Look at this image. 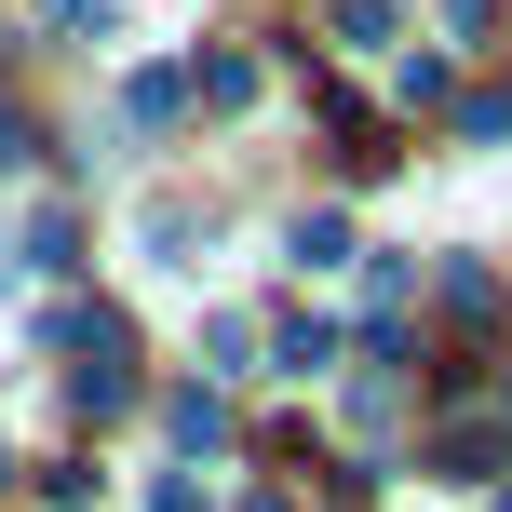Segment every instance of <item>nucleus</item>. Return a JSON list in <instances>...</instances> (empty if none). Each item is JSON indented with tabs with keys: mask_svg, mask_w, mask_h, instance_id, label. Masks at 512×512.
I'll list each match as a JSON object with an SVG mask.
<instances>
[{
	"mask_svg": "<svg viewBox=\"0 0 512 512\" xmlns=\"http://www.w3.org/2000/svg\"><path fill=\"white\" fill-rule=\"evenodd\" d=\"M0 472H14V459H0Z\"/></svg>",
	"mask_w": 512,
	"mask_h": 512,
	"instance_id": "6e6552de",
	"label": "nucleus"
},
{
	"mask_svg": "<svg viewBox=\"0 0 512 512\" xmlns=\"http://www.w3.org/2000/svg\"><path fill=\"white\" fill-rule=\"evenodd\" d=\"M41 27H68V41L95 27V41H108V0H41Z\"/></svg>",
	"mask_w": 512,
	"mask_h": 512,
	"instance_id": "423d86ee",
	"label": "nucleus"
},
{
	"mask_svg": "<svg viewBox=\"0 0 512 512\" xmlns=\"http://www.w3.org/2000/svg\"><path fill=\"white\" fill-rule=\"evenodd\" d=\"M203 108H256V68H243V54H203Z\"/></svg>",
	"mask_w": 512,
	"mask_h": 512,
	"instance_id": "39448f33",
	"label": "nucleus"
},
{
	"mask_svg": "<svg viewBox=\"0 0 512 512\" xmlns=\"http://www.w3.org/2000/svg\"><path fill=\"white\" fill-rule=\"evenodd\" d=\"M270 378H337V324L324 310H297V324L270 337Z\"/></svg>",
	"mask_w": 512,
	"mask_h": 512,
	"instance_id": "f257e3e1",
	"label": "nucleus"
},
{
	"mask_svg": "<svg viewBox=\"0 0 512 512\" xmlns=\"http://www.w3.org/2000/svg\"><path fill=\"white\" fill-rule=\"evenodd\" d=\"M162 432H176V445H216V432H230V405H216V391H176V405H162Z\"/></svg>",
	"mask_w": 512,
	"mask_h": 512,
	"instance_id": "7ed1b4c3",
	"label": "nucleus"
},
{
	"mask_svg": "<svg viewBox=\"0 0 512 512\" xmlns=\"http://www.w3.org/2000/svg\"><path fill=\"white\" fill-rule=\"evenodd\" d=\"M283 256H297V270H351V216H297V230H283Z\"/></svg>",
	"mask_w": 512,
	"mask_h": 512,
	"instance_id": "f03ea898",
	"label": "nucleus"
},
{
	"mask_svg": "<svg viewBox=\"0 0 512 512\" xmlns=\"http://www.w3.org/2000/svg\"><path fill=\"white\" fill-rule=\"evenodd\" d=\"M459 149H512V95H459Z\"/></svg>",
	"mask_w": 512,
	"mask_h": 512,
	"instance_id": "20e7f679",
	"label": "nucleus"
},
{
	"mask_svg": "<svg viewBox=\"0 0 512 512\" xmlns=\"http://www.w3.org/2000/svg\"><path fill=\"white\" fill-rule=\"evenodd\" d=\"M499 512H512V486H499Z\"/></svg>",
	"mask_w": 512,
	"mask_h": 512,
	"instance_id": "0eeeda50",
	"label": "nucleus"
}]
</instances>
